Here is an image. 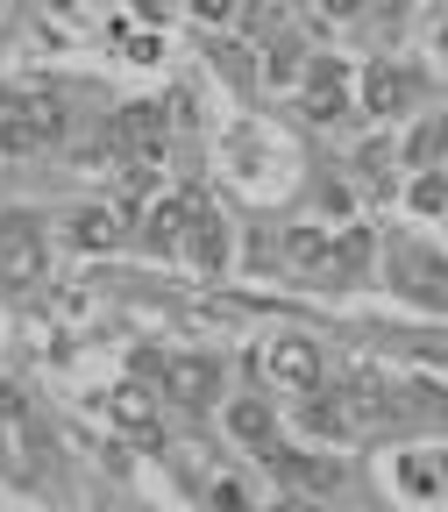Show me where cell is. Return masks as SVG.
<instances>
[{"instance_id":"8fae6325","label":"cell","mask_w":448,"mask_h":512,"mask_svg":"<svg viewBox=\"0 0 448 512\" xmlns=\"http://www.w3.org/2000/svg\"><path fill=\"white\" fill-rule=\"evenodd\" d=\"M121 136H128V143H143V150H157V136H164V121H157V107H128V121H121Z\"/></svg>"},{"instance_id":"9c48e42d","label":"cell","mask_w":448,"mask_h":512,"mask_svg":"<svg viewBox=\"0 0 448 512\" xmlns=\"http://www.w3.org/2000/svg\"><path fill=\"white\" fill-rule=\"evenodd\" d=\"M178 235H185V200H164L150 214V249H178Z\"/></svg>"},{"instance_id":"5b68a950","label":"cell","mask_w":448,"mask_h":512,"mask_svg":"<svg viewBox=\"0 0 448 512\" xmlns=\"http://www.w3.org/2000/svg\"><path fill=\"white\" fill-rule=\"evenodd\" d=\"M214 392H221V363H214V356L171 363V399H178V406H214Z\"/></svg>"},{"instance_id":"7a4b0ae2","label":"cell","mask_w":448,"mask_h":512,"mask_svg":"<svg viewBox=\"0 0 448 512\" xmlns=\"http://www.w3.org/2000/svg\"><path fill=\"white\" fill-rule=\"evenodd\" d=\"M185 228H192V235H178V249H192V264H200V271H221V264H228V228H221V214H214L207 200H185Z\"/></svg>"},{"instance_id":"6da1fadb","label":"cell","mask_w":448,"mask_h":512,"mask_svg":"<svg viewBox=\"0 0 448 512\" xmlns=\"http://www.w3.org/2000/svg\"><path fill=\"white\" fill-rule=\"evenodd\" d=\"M36 271H43V228H36V214H8L0 221V278L29 285Z\"/></svg>"},{"instance_id":"277c9868","label":"cell","mask_w":448,"mask_h":512,"mask_svg":"<svg viewBox=\"0 0 448 512\" xmlns=\"http://www.w3.org/2000/svg\"><path fill=\"white\" fill-rule=\"evenodd\" d=\"M264 363H271L278 384H292V392H313V384H320V349H313L306 335H278Z\"/></svg>"},{"instance_id":"52a82bcc","label":"cell","mask_w":448,"mask_h":512,"mask_svg":"<svg viewBox=\"0 0 448 512\" xmlns=\"http://www.w3.org/2000/svg\"><path fill=\"white\" fill-rule=\"evenodd\" d=\"M406 93H413V79H406V72H399V64H377V72H370V79H363V100H370V107H377V114H392V107H399V100H406Z\"/></svg>"},{"instance_id":"9a60e30c","label":"cell","mask_w":448,"mask_h":512,"mask_svg":"<svg viewBox=\"0 0 448 512\" xmlns=\"http://www.w3.org/2000/svg\"><path fill=\"white\" fill-rule=\"evenodd\" d=\"M200 15H207V22H221V15H228V0H200Z\"/></svg>"},{"instance_id":"5bb4252c","label":"cell","mask_w":448,"mask_h":512,"mask_svg":"<svg viewBox=\"0 0 448 512\" xmlns=\"http://www.w3.org/2000/svg\"><path fill=\"white\" fill-rule=\"evenodd\" d=\"M320 15H328V22H349V15H356V0H320Z\"/></svg>"},{"instance_id":"2e32d148","label":"cell","mask_w":448,"mask_h":512,"mask_svg":"<svg viewBox=\"0 0 448 512\" xmlns=\"http://www.w3.org/2000/svg\"><path fill=\"white\" fill-rule=\"evenodd\" d=\"M136 8H143V15H164V8H171V0H136Z\"/></svg>"},{"instance_id":"30bf717a","label":"cell","mask_w":448,"mask_h":512,"mask_svg":"<svg viewBox=\"0 0 448 512\" xmlns=\"http://www.w3.org/2000/svg\"><path fill=\"white\" fill-rule=\"evenodd\" d=\"M264 456H271L292 484H313V491H328V484H335V463H299V456H278V448H264Z\"/></svg>"},{"instance_id":"3957f363","label":"cell","mask_w":448,"mask_h":512,"mask_svg":"<svg viewBox=\"0 0 448 512\" xmlns=\"http://www.w3.org/2000/svg\"><path fill=\"white\" fill-rule=\"evenodd\" d=\"M299 100H306V114H313V121H335V114L349 107V72H342L335 57L306 64V86H299Z\"/></svg>"},{"instance_id":"4fadbf2b","label":"cell","mask_w":448,"mask_h":512,"mask_svg":"<svg viewBox=\"0 0 448 512\" xmlns=\"http://www.w3.org/2000/svg\"><path fill=\"white\" fill-rule=\"evenodd\" d=\"M413 207H420V214H441V178H434V164H427V178L413 185Z\"/></svg>"},{"instance_id":"ba28073f","label":"cell","mask_w":448,"mask_h":512,"mask_svg":"<svg viewBox=\"0 0 448 512\" xmlns=\"http://www.w3.org/2000/svg\"><path fill=\"white\" fill-rule=\"evenodd\" d=\"M228 427H235V441H249V448H271V413L256 406V399H249V406H235V413H228Z\"/></svg>"},{"instance_id":"8992f818","label":"cell","mask_w":448,"mask_h":512,"mask_svg":"<svg viewBox=\"0 0 448 512\" xmlns=\"http://www.w3.org/2000/svg\"><path fill=\"white\" fill-rule=\"evenodd\" d=\"M72 242H79V249H114V242H121V214L79 207V214H72Z\"/></svg>"},{"instance_id":"7c38bea8","label":"cell","mask_w":448,"mask_h":512,"mask_svg":"<svg viewBox=\"0 0 448 512\" xmlns=\"http://www.w3.org/2000/svg\"><path fill=\"white\" fill-rule=\"evenodd\" d=\"M399 484H406V491H427V498H441V477H434V463H406V470H399Z\"/></svg>"}]
</instances>
